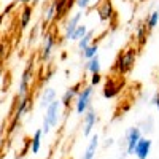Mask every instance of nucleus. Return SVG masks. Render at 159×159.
<instances>
[{"mask_svg": "<svg viewBox=\"0 0 159 159\" xmlns=\"http://www.w3.org/2000/svg\"><path fill=\"white\" fill-rule=\"evenodd\" d=\"M151 148H153V140L150 137H142L139 140V143L135 145L132 154H134L137 159H148V156L151 153Z\"/></svg>", "mask_w": 159, "mask_h": 159, "instance_id": "obj_11", "label": "nucleus"}, {"mask_svg": "<svg viewBox=\"0 0 159 159\" xmlns=\"http://www.w3.org/2000/svg\"><path fill=\"white\" fill-rule=\"evenodd\" d=\"M145 25H147V29L148 30H153V29H156L157 25H159V10H154V11H151L150 15L145 18V22H143Z\"/></svg>", "mask_w": 159, "mask_h": 159, "instance_id": "obj_20", "label": "nucleus"}, {"mask_svg": "<svg viewBox=\"0 0 159 159\" xmlns=\"http://www.w3.org/2000/svg\"><path fill=\"white\" fill-rule=\"evenodd\" d=\"M81 54H83V57H84L86 61H89V59H92V57L99 56V45H97V43L89 45L84 51H81Z\"/></svg>", "mask_w": 159, "mask_h": 159, "instance_id": "obj_25", "label": "nucleus"}, {"mask_svg": "<svg viewBox=\"0 0 159 159\" xmlns=\"http://www.w3.org/2000/svg\"><path fill=\"white\" fill-rule=\"evenodd\" d=\"M92 38H94V30H88V34H86L81 40H78V42H76L78 49H80V51H84L89 45H92Z\"/></svg>", "mask_w": 159, "mask_h": 159, "instance_id": "obj_23", "label": "nucleus"}, {"mask_svg": "<svg viewBox=\"0 0 159 159\" xmlns=\"http://www.w3.org/2000/svg\"><path fill=\"white\" fill-rule=\"evenodd\" d=\"M123 88H124V81L121 80V76H110V78H107V81L103 84L102 96L105 99H115L121 92Z\"/></svg>", "mask_w": 159, "mask_h": 159, "instance_id": "obj_6", "label": "nucleus"}, {"mask_svg": "<svg viewBox=\"0 0 159 159\" xmlns=\"http://www.w3.org/2000/svg\"><path fill=\"white\" fill-rule=\"evenodd\" d=\"M32 108H34V100H32V96H30V94L19 97L18 105H16V110H15V115H13V119H11V123H10V129H8L10 134L16 130V127L19 126V121H21V119L27 115Z\"/></svg>", "mask_w": 159, "mask_h": 159, "instance_id": "obj_2", "label": "nucleus"}, {"mask_svg": "<svg viewBox=\"0 0 159 159\" xmlns=\"http://www.w3.org/2000/svg\"><path fill=\"white\" fill-rule=\"evenodd\" d=\"M2 142H3V140H2V139H0V147H2Z\"/></svg>", "mask_w": 159, "mask_h": 159, "instance_id": "obj_37", "label": "nucleus"}, {"mask_svg": "<svg viewBox=\"0 0 159 159\" xmlns=\"http://www.w3.org/2000/svg\"><path fill=\"white\" fill-rule=\"evenodd\" d=\"M143 137L142 130L139 126H132L126 130V137H124V145H126V154L127 156H132V153H134V148L135 145L139 143V140Z\"/></svg>", "mask_w": 159, "mask_h": 159, "instance_id": "obj_7", "label": "nucleus"}, {"mask_svg": "<svg viewBox=\"0 0 159 159\" xmlns=\"http://www.w3.org/2000/svg\"><path fill=\"white\" fill-rule=\"evenodd\" d=\"M42 140H43V132H42V129H37L30 139V153L32 154L40 153V150H42Z\"/></svg>", "mask_w": 159, "mask_h": 159, "instance_id": "obj_18", "label": "nucleus"}, {"mask_svg": "<svg viewBox=\"0 0 159 159\" xmlns=\"http://www.w3.org/2000/svg\"><path fill=\"white\" fill-rule=\"evenodd\" d=\"M61 100L56 99L54 102H51L48 107L45 108V116H43V121H46L49 124V127H57L61 123Z\"/></svg>", "mask_w": 159, "mask_h": 159, "instance_id": "obj_5", "label": "nucleus"}, {"mask_svg": "<svg viewBox=\"0 0 159 159\" xmlns=\"http://www.w3.org/2000/svg\"><path fill=\"white\" fill-rule=\"evenodd\" d=\"M137 54H139V49L134 46H127L126 49L119 51L115 62H113L111 72L116 75H127L134 69V65L137 62Z\"/></svg>", "mask_w": 159, "mask_h": 159, "instance_id": "obj_1", "label": "nucleus"}, {"mask_svg": "<svg viewBox=\"0 0 159 159\" xmlns=\"http://www.w3.org/2000/svg\"><path fill=\"white\" fill-rule=\"evenodd\" d=\"M97 150H99V135L94 134V135L89 137V143H88V147H86L81 159H96Z\"/></svg>", "mask_w": 159, "mask_h": 159, "instance_id": "obj_16", "label": "nucleus"}, {"mask_svg": "<svg viewBox=\"0 0 159 159\" xmlns=\"http://www.w3.org/2000/svg\"><path fill=\"white\" fill-rule=\"evenodd\" d=\"M148 32L150 30L147 29V25H145L143 22H139L135 25V42H137V45L140 48L147 45V42H148Z\"/></svg>", "mask_w": 159, "mask_h": 159, "instance_id": "obj_17", "label": "nucleus"}, {"mask_svg": "<svg viewBox=\"0 0 159 159\" xmlns=\"http://www.w3.org/2000/svg\"><path fill=\"white\" fill-rule=\"evenodd\" d=\"M3 78H5V72H3V69L0 67V83L3 81Z\"/></svg>", "mask_w": 159, "mask_h": 159, "instance_id": "obj_34", "label": "nucleus"}, {"mask_svg": "<svg viewBox=\"0 0 159 159\" xmlns=\"http://www.w3.org/2000/svg\"><path fill=\"white\" fill-rule=\"evenodd\" d=\"M40 2H42V0H34V3H32V7H34V5H38Z\"/></svg>", "mask_w": 159, "mask_h": 159, "instance_id": "obj_36", "label": "nucleus"}, {"mask_svg": "<svg viewBox=\"0 0 159 159\" xmlns=\"http://www.w3.org/2000/svg\"><path fill=\"white\" fill-rule=\"evenodd\" d=\"M102 83V75L100 73H94V75H91V78H89V84L94 88V86H97V84H100Z\"/></svg>", "mask_w": 159, "mask_h": 159, "instance_id": "obj_28", "label": "nucleus"}, {"mask_svg": "<svg viewBox=\"0 0 159 159\" xmlns=\"http://www.w3.org/2000/svg\"><path fill=\"white\" fill-rule=\"evenodd\" d=\"M113 143H115V139H107V142H105V148H110V147H113Z\"/></svg>", "mask_w": 159, "mask_h": 159, "instance_id": "obj_32", "label": "nucleus"}, {"mask_svg": "<svg viewBox=\"0 0 159 159\" xmlns=\"http://www.w3.org/2000/svg\"><path fill=\"white\" fill-rule=\"evenodd\" d=\"M153 129H154V121H153V118H148L147 121H145L143 124H142V134H145V135H148V134H151L153 132Z\"/></svg>", "mask_w": 159, "mask_h": 159, "instance_id": "obj_26", "label": "nucleus"}, {"mask_svg": "<svg viewBox=\"0 0 159 159\" xmlns=\"http://www.w3.org/2000/svg\"><path fill=\"white\" fill-rule=\"evenodd\" d=\"M15 7H16V2H13V3H10L8 7H5V10H3L2 13H3L5 16H8V15H10V11H11L13 8H15Z\"/></svg>", "mask_w": 159, "mask_h": 159, "instance_id": "obj_30", "label": "nucleus"}, {"mask_svg": "<svg viewBox=\"0 0 159 159\" xmlns=\"http://www.w3.org/2000/svg\"><path fill=\"white\" fill-rule=\"evenodd\" d=\"M96 124H97V113H96V110L92 108V105H91V107L86 110V113L83 115V135L84 137H91Z\"/></svg>", "mask_w": 159, "mask_h": 159, "instance_id": "obj_9", "label": "nucleus"}, {"mask_svg": "<svg viewBox=\"0 0 159 159\" xmlns=\"http://www.w3.org/2000/svg\"><path fill=\"white\" fill-rule=\"evenodd\" d=\"M37 35H38V27H35V29H34V32H30V40H29L30 43H34V42H35V37H37Z\"/></svg>", "mask_w": 159, "mask_h": 159, "instance_id": "obj_31", "label": "nucleus"}, {"mask_svg": "<svg viewBox=\"0 0 159 159\" xmlns=\"http://www.w3.org/2000/svg\"><path fill=\"white\" fill-rule=\"evenodd\" d=\"M65 57H67V52H62V54H61V59H62V61H64V59H65Z\"/></svg>", "mask_w": 159, "mask_h": 159, "instance_id": "obj_35", "label": "nucleus"}, {"mask_svg": "<svg viewBox=\"0 0 159 159\" xmlns=\"http://www.w3.org/2000/svg\"><path fill=\"white\" fill-rule=\"evenodd\" d=\"M151 105H153V107H156V110L159 111V91L151 97Z\"/></svg>", "mask_w": 159, "mask_h": 159, "instance_id": "obj_29", "label": "nucleus"}, {"mask_svg": "<svg viewBox=\"0 0 159 159\" xmlns=\"http://www.w3.org/2000/svg\"><path fill=\"white\" fill-rule=\"evenodd\" d=\"M92 3V0H75V5L80 8V11H83V10H88Z\"/></svg>", "mask_w": 159, "mask_h": 159, "instance_id": "obj_27", "label": "nucleus"}, {"mask_svg": "<svg viewBox=\"0 0 159 159\" xmlns=\"http://www.w3.org/2000/svg\"><path fill=\"white\" fill-rule=\"evenodd\" d=\"M97 15H99V19L102 22H110L115 16V8H113V3L111 0H102L97 7Z\"/></svg>", "mask_w": 159, "mask_h": 159, "instance_id": "obj_13", "label": "nucleus"}, {"mask_svg": "<svg viewBox=\"0 0 159 159\" xmlns=\"http://www.w3.org/2000/svg\"><path fill=\"white\" fill-rule=\"evenodd\" d=\"M81 19H83V11H75L73 15H70L69 21L65 22V25H64V37H62L64 40L70 42V37H72L73 30L81 24Z\"/></svg>", "mask_w": 159, "mask_h": 159, "instance_id": "obj_10", "label": "nucleus"}, {"mask_svg": "<svg viewBox=\"0 0 159 159\" xmlns=\"http://www.w3.org/2000/svg\"><path fill=\"white\" fill-rule=\"evenodd\" d=\"M56 37L52 32H46L43 35V43H42V49H40V61L42 62H48L52 56V49L56 46Z\"/></svg>", "mask_w": 159, "mask_h": 159, "instance_id": "obj_8", "label": "nucleus"}, {"mask_svg": "<svg viewBox=\"0 0 159 159\" xmlns=\"http://www.w3.org/2000/svg\"><path fill=\"white\" fill-rule=\"evenodd\" d=\"M52 3H54V10H56V19H61L67 13L69 0H52Z\"/></svg>", "mask_w": 159, "mask_h": 159, "instance_id": "obj_22", "label": "nucleus"}, {"mask_svg": "<svg viewBox=\"0 0 159 159\" xmlns=\"http://www.w3.org/2000/svg\"><path fill=\"white\" fill-rule=\"evenodd\" d=\"M84 69L89 75H94V73H100V69H102V64H100V57L96 56V57H92L89 61H86V65H84Z\"/></svg>", "mask_w": 159, "mask_h": 159, "instance_id": "obj_19", "label": "nucleus"}, {"mask_svg": "<svg viewBox=\"0 0 159 159\" xmlns=\"http://www.w3.org/2000/svg\"><path fill=\"white\" fill-rule=\"evenodd\" d=\"M94 96V88L91 84H83L81 89H80L78 96L75 99V111L76 115H84L86 110L91 107V99Z\"/></svg>", "mask_w": 159, "mask_h": 159, "instance_id": "obj_3", "label": "nucleus"}, {"mask_svg": "<svg viewBox=\"0 0 159 159\" xmlns=\"http://www.w3.org/2000/svg\"><path fill=\"white\" fill-rule=\"evenodd\" d=\"M34 16V7L32 5H22V10L19 13V27L24 30L29 27V24L32 22Z\"/></svg>", "mask_w": 159, "mask_h": 159, "instance_id": "obj_15", "label": "nucleus"}, {"mask_svg": "<svg viewBox=\"0 0 159 159\" xmlns=\"http://www.w3.org/2000/svg\"><path fill=\"white\" fill-rule=\"evenodd\" d=\"M32 83H34V62L30 61L27 65H25V69L22 70V73H21L19 88H18V97L27 96L29 91H30Z\"/></svg>", "mask_w": 159, "mask_h": 159, "instance_id": "obj_4", "label": "nucleus"}, {"mask_svg": "<svg viewBox=\"0 0 159 159\" xmlns=\"http://www.w3.org/2000/svg\"><path fill=\"white\" fill-rule=\"evenodd\" d=\"M57 99V94H56V89L54 88H51V86H46L43 91H42V94H40V100H38V105L42 108H46L48 105L51 102H54Z\"/></svg>", "mask_w": 159, "mask_h": 159, "instance_id": "obj_14", "label": "nucleus"}, {"mask_svg": "<svg viewBox=\"0 0 159 159\" xmlns=\"http://www.w3.org/2000/svg\"><path fill=\"white\" fill-rule=\"evenodd\" d=\"M81 86H83V83L80 81V83H75V84H72L69 89L64 91L62 97L59 99V100H61V105H62L64 108H70V105L75 102V99H76V96H78L80 89H81Z\"/></svg>", "mask_w": 159, "mask_h": 159, "instance_id": "obj_12", "label": "nucleus"}, {"mask_svg": "<svg viewBox=\"0 0 159 159\" xmlns=\"http://www.w3.org/2000/svg\"><path fill=\"white\" fill-rule=\"evenodd\" d=\"M54 19H56V10H54V3L51 2L43 11V27H46V25L51 24Z\"/></svg>", "mask_w": 159, "mask_h": 159, "instance_id": "obj_21", "label": "nucleus"}, {"mask_svg": "<svg viewBox=\"0 0 159 159\" xmlns=\"http://www.w3.org/2000/svg\"><path fill=\"white\" fill-rule=\"evenodd\" d=\"M16 3H21V5H32L34 0H16Z\"/></svg>", "mask_w": 159, "mask_h": 159, "instance_id": "obj_33", "label": "nucleus"}, {"mask_svg": "<svg viewBox=\"0 0 159 159\" xmlns=\"http://www.w3.org/2000/svg\"><path fill=\"white\" fill-rule=\"evenodd\" d=\"M88 25L86 24H80L78 27L73 30V34H72V37H70V42H78V40H81L86 34H88Z\"/></svg>", "mask_w": 159, "mask_h": 159, "instance_id": "obj_24", "label": "nucleus"}]
</instances>
